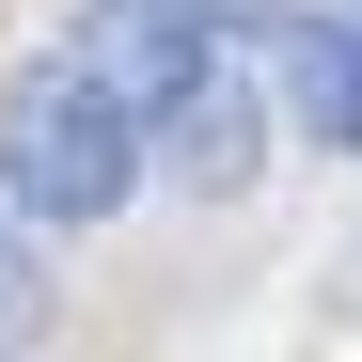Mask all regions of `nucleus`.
Returning <instances> with one entry per match:
<instances>
[{
  "mask_svg": "<svg viewBox=\"0 0 362 362\" xmlns=\"http://www.w3.org/2000/svg\"><path fill=\"white\" fill-rule=\"evenodd\" d=\"M142 110L110 95L79 47H47V64H16V95H0V205H16L32 236H79V221H127L142 205Z\"/></svg>",
  "mask_w": 362,
  "mask_h": 362,
  "instance_id": "1",
  "label": "nucleus"
},
{
  "mask_svg": "<svg viewBox=\"0 0 362 362\" xmlns=\"http://www.w3.org/2000/svg\"><path fill=\"white\" fill-rule=\"evenodd\" d=\"M205 16H221V32H268V16H284V0H205Z\"/></svg>",
  "mask_w": 362,
  "mask_h": 362,
  "instance_id": "6",
  "label": "nucleus"
},
{
  "mask_svg": "<svg viewBox=\"0 0 362 362\" xmlns=\"http://www.w3.org/2000/svg\"><path fill=\"white\" fill-rule=\"evenodd\" d=\"M47 331V268H32V221L0 205V346H32Z\"/></svg>",
  "mask_w": 362,
  "mask_h": 362,
  "instance_id": "5",
  "label": "nucleus"
},
{
  "mask_svg": "<svg viewBox=\"0 0 362 362\" xmlns=\"http://www.w3.org/2000/svg\"><path fill=\"white\" fill-rule=\"evenodd\" d=\"M64 47L142 110V142H158V110L221 64V16H205V0H79V32H64Z\"/></svg>",
  "mask_w": 362,
  "mask_h": 362,
  "instance_id": "2",
  "label": "nucleus"
},
{
  "mask_svg": "<svg viewBox=\"0 0 362 362\" xmlns=\"http://www.w3.org/2000/svg\"><path fill=\"white\" fill-rule=\"evenodd\" d=\"M346 16H362V0H346Z\"/></svg>",
  "mask_w": 362,
  "mask_h": 362,
  "instance_id": "7",
  "label": "nucleus"
},
{
  "mask_svg": "<svg viewBox=\"0 0 362 362\" xmlns=\"http://www.w3.org/2000/svg\"><path fill=\"white\" fill-rule=\"evenodd\" d=\"M268 79L315 158H362V16H268Z\"/></svg>",
  "mask_w": 362,
  "mask_h": 362,
  "instance_id": "4",
  "label": "nucleus"
},
{
  "mask_svg": "<svg viewBox=\"0 0 362 362\" xmlns=\"http://www.w3.org/2000/svg\"><path fill=\"white\" fill-rule=\"evenodd\" d=\"M158 173H173V189H205V205H236V189L268 173V95L236 79V64H205L189 95L158 110Z\"/></svg>",
  "mask_w": 362,
  "mask_h": 362,
  "instance_id": "3",
  "label": "nucleus"
}]
</instances>
